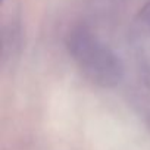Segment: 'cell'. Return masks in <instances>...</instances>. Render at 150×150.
Here are the masks:
<instances>
[{
	"mask_svg": "<svg viewBox=\"0 0 150 150\" xmlns=\"http://www.w3.org/2000/svg\"><path fill=\"white\" fill-rule=\"evenodd\" d=\"M71 53L87 77L100 86H115L121 80V62L105 44L88 33H75L69 41Z\"/></svg>",
	"mask_w": 150,
	"mask_h": 150,
	"instance_id": "6da1fadb",
	"label": "cell"
}]
</instances>
